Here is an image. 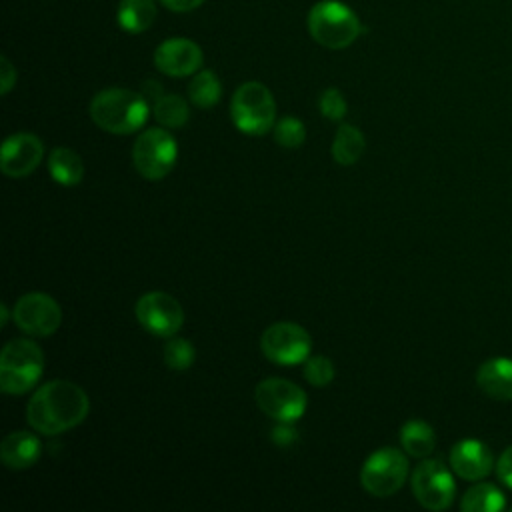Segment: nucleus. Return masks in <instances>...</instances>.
I'll list each match as a JSON object with an SVG mask.
<instances>
[{
    "mask_svg": "<svg viewBox=\"0 0 512 512\" xmlns=\"http://www.w3.org/2000/svg\"><path fill=\"white\" fill-rule=\"evenodd\" d=\"M44 372V354L28 338L10 340L0 354V390L4 394H24L36 386Z\"/></svg>",
    "mask_w": 512,
    "mask_h": 512,
    "instance_id": "4",
    "label": "nucleus"
},
{
    "mask_svg": "<svg viewBox=\"0 0 512 512\" xmlns=\"http://www.w3.org/2000/svg\"><path fill=\"white\" fill-rule=\"evenodd\" d=\"M412 494L420 506L440 512L446 510L456 496V484L452 472L438 458L420 462L410 478Z\"/></svg>",
    "mask_w": 512,
    "mask_h": 512,
    "instance_id": "8",
    "label": "nucleus"
},
{
    "mask_svg": "<svg viewBox=\"0 0 512 512\" xmlns=\"http://www.w3.org/2000/svg\"><path fill=\"white\" fill-rule=\"evenodd\" d=\"M172 12H190L198 8L204 0H160Z\"/></svg>",
    "mask_w": 512,
    "mask_h": 512,
    "instance_id": "32",
    "label": "nucleus"
},
{
    "mask_svg": "<svg viewBox=\"0 0 512 512\" xmlns=\"http://www.w3.org/2000/svg\"><path fill=\"white\" fill-rule=\"evenodd\" d=\"M496 474H498V478H500L508 488H512V446H508V448L502 452V456L498 458V462H496Z\"/></svg>",
    "mask_w": 512,
    "mask_h": 512,
    "instance_id": "30",
    "label": "nucleus"
},
{
    "mask_svg": "<svg viewBox=\"0 0 512 512\" xmlns=\"http://www.w3.org/2000/svg\"><path fill=\"white\" fill-rule=\"evenodd\" d=\"M408 476V458L392 446L372 452L360 472L362 488L376 496L386 498L402 488Z\"/></svg>",
    "mask_w": 512,
    "mask_h": 512,
    "instance_id": "7",
    "label": "nucleus"
},
{
    "mask_svg": "<svg viewBox=\"0 0 512 512\" xmlns=\"http://www.w3.org/2000/svg\"><path fill=\"white\" fill-rule=\"evenodd\" d=\"M12 320L24 334L44 338L60 328L62 310L52 296L44 292H28L16 300Z\"/></svg>",
    "mask_w": 512,
    "mask_h": 512,
    "instance_id": "11",
    "label": "nucleus"
},
{
    "mask_svg": "<svg viewBox=\"0 0 512 512\" xmlns=\"http://www.w3.org/2000/svg\"><path fill=\"white\" fill-rule=\"evenodd\" d=\"M164 362L172 370H186L194 362V346L184 338H170L164 346Z\"/></svg>",
    "mask_w": 512,
    "mask_h": 512,
    "instance_id": "27",
    "label": "nucleus"
},
{
    "mask_svg": "<svg viewBox=\"0 0 512 512\" xmlns=\"http://www.w3.org/2000/svg\"><path fill=\"white\" fill-rule=\"evenodd\" d=\"M14 84H16V68L6 56H2L0 58V92L8 94Z\"/></svg>",
    "mask_w": 512,
    "mask_h": 512,
    "instance_id": "29",
    "label": "nucleus"
},
{
    "mask_svg": "<svg viewBox=\"0 0 512 512\" xmlns=\"http://www.w3.org/2000/svg\"><path fill=\"white\" fill-rule=\"evenodd\" d=\"M262 354L274 364H300L310 356V334L294 322H274L260 338Z\"/></svg>",
    "mask_w": 512,
    "mask_h": 512,
    "instance_id": "10",
    "label": "nucleus"
},
{
    "mask_svg": "<svg viewBox=\"0 0 512 512\" xmlns=\"http://www.w3.org/2000/svg\"><path fill=\"white\" fill-rule=\"evenodd\" d=\"M156 12L158 10L154 0H120L116 18L124 32L140 34L152 26Z\"/></svg>",
    "mask_w": 512,
    "mask_h": 512,
    "instance_id": "18",
    "label": "nucleus"
},
{
    "mask_svg": "<svg viewBox=\"0 0 512 512\" xmlns=\"http://www.w3.org/2000/svg\"><path fill=\"white\" fill-rule=\"evenodd\" d=\"M202 50L194 40L188 38H168L154 50V66L174 78L190 76L202 66Z\"/></svg>",
    "mask_w": 512,
    "mask_h": 512,
    "instance_id": "14",
    "label": "nucleus"
},
{
    "mask_svg": "<svg viewBox=\"0 0 512 512\" xmlns=\"http://www.w3.org/2000/svg\"><path fill=\"white\" fill-rule=\"evenodd\" d=\"M478 388L492 400H512V358H490L476 372Z\"/></svg>",
    "mask_w": 512,
    "mask_h": 512,
    "instance_id": "16",
    "label": "nucleus"
},
{
    "mask_svg": "<svg viewBox=\"0 0 512 512\" xmlns=\"http://www.w3.org/2000/svg\"><path fill=\"white\" fill-rule=\"evenodd\" d=\"M364 148H366L364 134L352 124H342L336 130L330 152H332V158L336 164L352 166L360 160V156L364 154Z\"/></svg>",
    "mask_w": 512,
    "mask_h": 512,
    "instance_id": "20",
    "label": "nucleus"
},
{
    "mask_svg": "<svg viewBox=\"0 0 512 512\" xmlns=\"http://www.w3.org/2000/svg\"><path fill=\"white\" fill-rule=\"evenodd\" d=\"M222 96V84L212 70H200L188 84V98L198 108H212Z\"/></svg>",
    "mask_w": 512,
    "mask_h": 512,
    "instance_id": "23",
    "label": "nucleus"
},
{
    "mask_svg": "<svg viewBox=\"0 0 512 512\" xmlns=\"http://www.w3.org/2000/svg\"><path fill=\"white\" fill-rule=\"evenodd\" d=\"M44 156V144L30 132H18L4 140L0 168L8 178H24L38 168Z\"/></svg>",
    "mask_w": 512,
    "mask_h": 512,
    "instance_id": "13",
    "label": "nucleus"
},
{
    "mask_svg": "<svg viewBox=\"0 0 512 512\" xmlns=\"http://www.w3.org/2000/svg\"><path fill=\"white\" fill-rule=\"evenodd\" d=\"M258 408L278 420L296 422L306 412V392L286 378H266L254 390Z\"/></svg>",
    "mask_w": 512,
    "mask_h": 512,
    "instance_id": "9",
    "label": "nucleus"
},
{
    "mask_svg": "<svg viewBox=\"0 0 512 512\" xmlns=\"http://www.w3.org/2000/svg\"><path fill=\"white\" fill-rule=\"evenodd\" d=\"M42 452L40 440L26 430L10 432L0 444V458L10 470H24L38 462Z\"/></svg>",
    "mask_w": 512,
    "mask_h": 512,
    "instance_id": "17",
    "label": "nucleus"
},
{
    "mask_svg": "<svg viewBox=\"0 0 512 512\" xmlns=\"http://www.w3.org/2000/svg\"><path fill=\"white\" fill-rule=\"evenodd\" d=\"M400 442L406 454L414 458H426L436 446V434L424 420H408L400 428Z\"/></svg>",
    "mask_w": 512,
    "mask_h": 512,
    "instance_id": "21",
    "label": "nucleus"
},
{
    "mask_svg": "<svg viewBox=\"0 0 512 512\" xmlns=\"http://www.w3.org/2000/svg\"><path fill=\"white\" fill-rule=\"evenodd\" d=\"M152 112L164 128H182L190 118L188 102L176 94H164L156 98Z\"/></svg>",
    "mask_w": 512,
    "mask_h": 512,
    "instance_id": "24",
    "label": "nucleus"
},
{
    "mask_svg": "<svg viewBox=\"0 0 512 512\" xmlns=\"http://www.w3.org/2000/svg\"><path fill=\"white\" fill-rule=\"evenodd\" d=\"M504 506H506L504 494L498 490V486L490 482L474 484L472 488L466 490L460 502V508L464 512H498Z\"/></svg>",
    "mask_w": 512,
    "mask_h": 512,
    "instance_id": "22",
    "label": "nucleus"
},
{
    "mask_svg": "<svg viewBox=\"0 0 512 512\" xmlns=\"http://www.w3.org/2000/svg\"><path fill=\"white\" fill-rule=\"evenodd\" d=\"M134 312L140 326L154 336H174L184 324L180 302L158 290L140 296Z\"/></svg>",
    "mask_w": 512,
    "mask_h": 512,
    "instance_id": "12",
    "label": "nucleus"
},
{
    "mask_svg": "<svg viewBox=\"0 0 512 512\" xmlns=\"http://www.w3.org/2000/svg\"><path fill=\"white\" fill-rule=\"evenodd\" d=\"M494 464L490 448L474 438L460 440L450 450V466L464 480H482Z\"/></svg>",
    "mask_w": 512,
    "mask_h": 512,
    "instance_id": "15",
    "label": "nucleus"
},
{
    "mask_svg": "<svg viewBox=\"0 0 512 512\" xmlns=\"http://www.w3.org/2000/svg\"><path fill=\"white\" fill-rule=\"evenodd\" d=\"M178 146L164 128L144 130L132 148V160L138 174L146 180H162L176 166Z\"/></svg>",
    "mask_w": 512,
    "mask_h": 512,
    "instance_id": "6",
    "label": "nucleus"
},
{
    "mask_svg": "<svg viewBox=\"0 0 512 512\" xmlns=\"http://www.w3.org/2000/svg\"><path fill=\"white\" fill-rule=\"evenodd\" d=\"M296 430L292 428V422H280V426H276L272 430V440L278 444V446H290L294 440H296Z\"/></svg>",
    "mask_w": 512,
    "mask_h": 512,
    "instance_id": "31",
    "label": "nucleus"
},
{
    "mask_svg": "<svg viewBox=\"0 0 512 512\" xmlns=\"http://www.w3.org/2000/svg\"><path fill=\"white\" fill-rule=\"evenodd\" d=\"M310 36L324 48L342 50L362 32V24L352 8L338 0L316 2L308 12Z\"/></svg>",
    "mask_w": 512,
    "mask_h": 512,
    "instance_id": "3",
    "label": "nucleus"
},
{
    "mask_svg": "<svg viewBox=\"0 0 512 512\" xmlns=\"http://www.w3.org/2000/svg\"><path fill=\"white\" fill-rule=\"evenodd\" d=\"M90 410L86 392L68 380H50L42 384L26 406L28 424L46 436L62 434L78 426Z\"/></svg>",
    "mask_w": 512,
    "mask_h": 512,
    "instance_id": "1",
    "label": "nucleus"
},
{
    "mask_svg": "<svg viewBox=\"0 0 512 512\" xmlns=\"http://www.w3.org/2000/svg\"><path fill=\"white\" fill-rule=\"evenodd\" d=\"M8 322V306L0 304V326H6Z\"/></svg>",
    "mask_w": 512,
    "mask_h": 512,
    "instance_id": "33",
    "label": "nucleus"
},
{
    "mask_svg": "<svg viewBox=\"0 0 512 512\" xmlns=\"http://www.w3.org/2000/svg\"><path fill=\"white\" fill-rule=\"evenodd\" d=\"M318 106H320L322 116H326L328 120H342L348 112L346 98L342 96V92L338 88L324 90L320 100H318Z\"/></svg>",
    "mask_w": 512,
    "mask_h": 512,
    "instance_id": "28",
    "label": "nucleus"
},
{
    "mask_svg": "<svg viewBox=\"0 0 512 512\" xmlns=\"http://www.w3.org/2000/svg\"><path fill=\"white\" fill-rule=\"evenodd\" d=\"M148 116L146 98L126 88L100 90L90 102L92 122L110 134H132L146 124Z\"/></svg>",
    "mask_w": 512,
    "mask_h": 512,
    "instance_id": "2",
    "label": "nucleus"
},
{
    "mask_svg": "<svg viewBox=\"0 0 512 512\" xmlns=\"http://www.w3.org/2000/svg\"><path fill=\"white\" fill-rule=\"evenodd\" d=\"M48 170L50 176L62 186H74L84 176L82 158L66 146H56L48 156Z\"/></svg>",
    "mask_w": 512,
    "mask_h": 512,
    "instance_id": "19",
    "label": "nucleus"
},
{
    "mask_svg": "<svg viewBox=\"0 0 512 512\" xmlns=\"http://www.w3.org/2000/svg\"><path fill=\"white\" fill-rule=\"evenodd\" d=\"M230 116L234 126L248 136L268 134L276 120V102L272 92L256 80L240 84L230 100Z\"/></svg>",
    "mask_w": 512,
    "mask_h": 512,
    "instance_id": "5",
    "label": "nucleus"
},
{
    "mask_svg": "<svg viewBox=\"0 0 512 512\" xmlns=\"http://www.w3.org/2000/svg\"><path fill=\"white\" fill-rule=\"evenodd\" d=\"M304 378L308 384L322 388L328 386L334 380V364L330 358L326 356H308L304 360V370H302Z\"/></svg>",
    "mask_w": 512,
    "mask_h": 512,
    "instance_id": "26",
    "label": "nucleus"
},
{
    "mask_svg": "<svg viewBox=\"0 0 512 512\" xmlns=\"http://www.w3.org/2000/svg\"><path fill=\"white\" fill-rule=\"evenodd\" d=\"M306 138L304 124L294 116H284L274 124V140L282 148H298Z\"/></svg>",
    "mask_w": 512,
    "mask_h": 512,
    "instance_id": "25",
    "label": "nucleus"
}]
</instances>
